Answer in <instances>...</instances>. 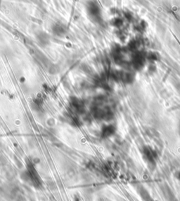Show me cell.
Listing matches in <instances>:
<instances>
[{
    "label": "cell",
    "mask_w": 180,
    "mask_h": 201,
    "mask_svg": "<svg viewBox=\"0 0 180 201\" xmlns=\"http://www.w3.org/2000/svg\"><path fill=\"white\" fill-rule=\"evenodd\" d=\"M175 177H176V178L180 181V171H178L175 174Z\"/></svg>",
    "instance_id": "cell-3"
},
{
    "label": "cell",
    "mask_w": 180,
    "mask_h": 201,
    "mask_svg": "<svg viewBox=\"0 0 180 201\" xmlns=\"http://www.w3.org/2000/svg\"><path fill=\"white\" fill-rule=\"evenodd\" d=\"M115 132V128L113 126H107L104 127L102 131V135L104 137H108L113 135Z\"/></svg>",
    "instance_id": "cell-2"
},
{
    "label": "cell",
    "mask_w": 180,
    "mask_h": 201,
    "mask_svg": "<svg viewBox=\"0 0 180 201\" xmlns=\"http://www.w3.org/2000/svg\"><path fill=\"white\" fill-rule=\"evenodd\" d=\"M143 154H144V158L148 164L154 165L156 163L157 154L153 149L149 147H146L143 150Z\"/></svg>",
    "instance_id": "cell-1"
}]
</instances>
